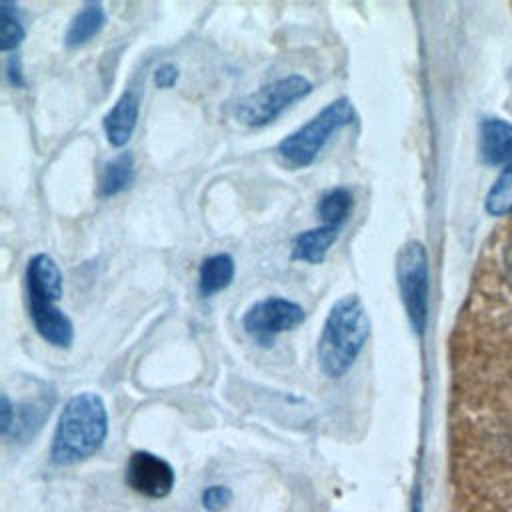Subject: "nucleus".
Returning <instances> with one entry per match:
<instances>
[{
	"mask_svg": "<svg viewBox=\"0 0 512 512\" xmlns=\"http://www.w3.org/2000/svg\"><path fill=\"white\" fill-rule=\"evenodd\" d=\"M304 318L306 312L298 302L276 296L252 304L242 318V326L256 342L270 346L278 334L294 330Z\"/></svg>",
	"mask_w": 512,
	"mask_h": 512,
	"instance_id": "6",
	"label": "nucleus"
},
{
	"mask_svg": "<svg viewBox=\"0 0 512 512\" xmlns=\"http://www.w3.org/2000/svg\"><path fill=\"white\" fill-rule=\"evenodd\" d=\"M106 434L108 412L104 400L94 392L74 394L58 416L50 458L60 466L82 462L104 444Z\"/></svg>",
	"mask_w": 512,
	"mask_h": 512,
	"instance_id": "1",
	"label": "nucleus"
},
{
	"mask_svg": "<svg viewBox=\"0 0 512 512\" xmlns=\"http://www.w3.org/2000/svg\"><path fill=\"white\" fill-rule=\"evenodd\" d=\"M132 180H134V160H132V154L126 152L106 164L100 178V194L114 196L122 192L126 186H130Z\"/></svg>",
	"mask_w": 512,
	"mask_h": 512,
	"instance_id": "17",
	"label": "nucleus"
},
{
	"mask_svg": "<svg viewBox=\"0 0 512 512\" xmlns=\"http://www.w3.org/2000/svg\"><path fill=\"white\" fill-rule=\"evenodd\" d=\"M234 260L230 254H212L200 266V280L198 288L202 296H214L216 292L224 290L234 278Z\"/></svg>",
	"mask_w": 512,
	"mask_h": 512,
	"instance_id": "13",
	"label": "nucleus"
},
{
	"mask_svg": "<svg viewBox=\"0 0 512 512\" xmlns=\"http://www.w3.org/2000/svg\"><path fill=\"white\" fill-rule=\"evenodd\" d=\"M352 120H354V104L346 96H342L330 102L328 106H324L314 118H310L296 132L286 136L278 144V154L292 168L308 166L314 162V158L318 156L326 140L336 130L350 124Z\"/></svg>",
	"mask_w": 512,
	"mask_h": 512,
	"instance_id": "3",
	"label": "nucleus"
},
{
	"mask_svg": "<svg viewBox=\"0 0 512 512\" xmlns=\"http://www.w3.org/2000/svg\"><path fill=\"white\" fill-rule=\"evenodd\" d=\"M396 280L408 320L414 332L422 334L428 316V258L418 240L406 242L398 252Z\"/></svg>",
	"mask_w": 512,
	"mask_h": 512,
	"instance_id": "5",
	"label": "nucleus"
},
{
	"mask_svg": "<svg viewBox=\"0 0 512 512\" xmlns=\"http://www.w3.org/2000/svg\"><path fill=\"white\" fill-rule=\"evenodd\" d=\"M28 308L32 322L38 330V334L58 346V348H68L74 338V326L70 318L56 306V302L50 300H38V298H28Z\"/></svg>",
	"mask_w": 512,
	"mask_h": 512,
	"instance_id": "8",
	"label": "nucleus"
},
{
	"mask_svg": "<svg viewBox=\"0 0 512 512\" xmlns=\"http://www.w3.org/2000/svg\"><path fill=\"white\" fill-rule=\"evenodd\" d=\"M136 122H138V98L132 92H124L102 120L106 140L112 146H124L132 138Z\"/></svg>",
	"mask_w": 512,
	"mask_h": 512,
	"instance_id": "10",
	"label": "nucleus"
},
{
	"mask_svg": "<svg viewBox=\"0 0 512 512\" xmlns=\"http://www.w3.org/2000/svg\"><path fill=\"white\" fill-rule=\"evenodd\" d=\"M486 208L492 214H506L512 210V166L506 172H502L498 182L492 186L486 200Z\"/></svg>",
	"mask_w": 512,
	"mask_h": 512,
	"instance_id": "19",
	"label": "nucleus"
},
{
	"mask_svg": "<svg viewBox=\"0 0 512 512\" xmlns=\"http://www.w3.org/2000/svg\"><path fill=\"white\" fill-rule=\"evenodd\" d=\"M178 80V68L172 62H164L154 70V84L158 88H170Z\"/></svg>",
	"mask_w": 512,
	"mask_h": 512,
	"instance_id": "21",
	"label": "nucleus"
},
{
	"mask_svg": "<svg viewBox=\"0 0 512 512\" xmlns=\"http://www.w3.org/2000/svg\"><path fill=\"white\" fill-rule=\"evenodd\" d=\"M6 76L14 86H24V76L20 70V60L18 58H10L8 66H6Z\"/></svg>",
	"mask_w": 512,
	"mask_h": 512,
	"instance_id": "23",
	"label": "nucleus"
},
{
	"mask_svg": "<svg viewBox=\"0 0 512 512\" xmlns=\"http://www.w3.org/2000/svg\"><path fill=\"white\" fill-rule=\"evenodd\" d=\"M352 206H354V198L348 188L328 190L318 202V216L322 220V226L340 230L342 224L348 220Z\"/></svg>",
	"mask_w": 512,
	"mask_h": 512,
	"instance_id": "16",
	"label": "nucleus"
},
{
	"mask_svg": "<svg viewBox=\"0 0 512 512\" xmlns=\"http://www.w3.org/2000/svg\"><path fill=\"white\" fill-rule=\"evenodd\" d=\"M232 500V492L226 486H210L202 492V506L208 512H220Z\"/></svg>",
	"mask_w": 512,
	"mask_h": 512,
	"instance_id": "20",
	"label": "nucleus"
},
{
	"mask_svg": "<svg viewBox=\"0 0 512 512\" xmlns=\"http://www.w3.org/2000/svg\"><path fill=\"white\" fill-rule=\"evenodd\" d=\"M310 92L312 82L308 78L300 74H290L270 84H264L256 92L242 98L234 108V116L244 126L260 128L272 122L284 108L306 98Z\"/></svg>",
	"mask_w": 512,
	"mask_h": 512,
	"instance_id": "4",
	"label": "nucleus"
},
{
	"mask_svg": "<svg viewBox=\"0 0 512 512\" xmlns=\"http://www.w3.org/2000/svg\"><path fill=\"white\" fill-rule=\"evenodd\" d=\"M370 334V318L358 296L340 298L328 312L320 340L318 364L328 378L344 376L356 362Z\"/></svg>",
	"mask_w": 512,
	"mask_h": 512,
	"instance_id": "2",
	"label": "nucleus"
},
{
	"mask_svg": "<svg viewBox=\"0 0 512 512\" xmlns=\"http://www.w3.org/2000/svg\"><path fill=\"white\" fill-rule=\"evenodd\" d=\"M104 22H106V12H104L102 4H98V2L84 4L76 12V16L72 18V22L66 30V38H64L66 46L74 48V46L86 44L90 38H94L100 32Z\"/></svg>",
	"mask_w": 512,
	"mask_h": 512,
	"instance_id": "12",
	"label": "nucleus"
},
{
	"mask_svg": "<svg viewBox=\"0 0 512 512\" xmlns=\"http://www.w3.org/2000/svg\"><path fill=\"white\" fill-rule=\"evenodd\" d=\"M44 400L46 398L34 400L32 404L26 402V404L14 406V422H12V428L8 432V436H12L14 442H26L28 438H32L40 430V426L44 424V418H46V414L50 412V406H52V404H46Z\"/></svg>",
	"mask_w": 512,
	"mask_h": 512,
	"instance_id": "14",
	"label": "nucleus"
},
{
	"mask_svg": "<svg viewBox=\"0 0 512 512\" xmlns=\"http://www.w3.org/2000/svg\"><path fill=\"white\" fill-rule=\"evenodd\" d=\"M482 152L488 162H512V126L504 122H488L482 128Z\"/></svg>",
	"mask_w": 512,
	"mask_h": 512,
	"instance_id": "15",
	"label": "nucleus"
},
{
	"mask_svg": "<svg viewBox=\"0 0 512 512\" xmlns=\"http://www.w3.org/2000/svg\"><path fill=\"white\" fill-rule=\"evenodd\" d=\"M24 40V26L16 16V6L8 0L0 2V48L14 50Z\"/></svg>",
	"mask_w": 512,
	"mask_h": 512,
	"instance_id": "18",
	"label": "nucleus"
},
{
	"mask_svg": "<svg viewBox=\"0 0 512 512\" xmlns=\"http://www.w3.org/2000/svg\"><path fill=\"white\" fill-rule=\"evenodd\" d=\"M338 232H340L338 228L318 226V228H312V230H306V232L298 234L292 242V258L302 260V262H310V264L322 262L326 252L334 244Z\"/></svg>",
	"mask_w": 512,
	"mask_h": 512,
	"instance_id": "11",
	"label": "nucleus"
},
{
	"mask_svg": "<svg viewBox=\"0 0 512 512\" xmlns=\"http://www.w3.org/2000/svg\"><path fill=\"white\" fill-rule=\"evenodd\" d=\"M128 486L148 498H164L172 492L176 476L172 466L150 452H134L126 466Z\"/></svg>",
	"mask_w": 512,
	"mask_h": 512,
	"instance_id": "7",
	"label": "nucleus"
},
{
	"mask_svg": "<svg viewBox=\"0 0 512 512\" xmlns=\"http://www.w3.org/2000/svg\"><path fill=\"white\" fill-rule=\"evenodd\" d=\"M28 298L58 302L62 298V272L48 254H34L26 266Z\"/></svg>",
	"mask_w": 512,
	"mask_h": 512,
	"instance_id": "9",
	"label": "nucleus"
},
{
	"mask_svg": "<svg viewBox=\"0 0 512 512\" xmlns=\"http://www.w3.org/2000/svg\"><path fill=\"white\" fill-rule=\"evenodd\" d=\"M12 422H14V404L10 402V398L4 394L0 398V432L2 436L6 438L10 428H12Z\"/></svg>",
	"mask_w": 512,
	"mask_h": 512,
	"instance_id": "22",
	"label": "nucleus"
}]
</instances>
